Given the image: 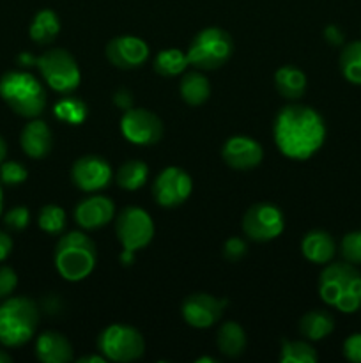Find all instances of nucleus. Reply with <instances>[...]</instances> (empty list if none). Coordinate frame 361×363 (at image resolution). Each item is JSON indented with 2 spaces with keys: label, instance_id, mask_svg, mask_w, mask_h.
I'll return each instance as SVG.
<instances>
[{
  "label": "nucleus",
  "instance_id": "nucleus-3",
  "mask_svg": "<svg viewBox=\"0 0 361 363\" xmlns=\"http://www.w3.org/2000/svg\"><path fill=\"white\" fill-rule=\"evenodd\" d=\"M53 262L64 280L80 282L94 272L98 262V247L87 234L73 230L64 234L59 240L53 254Z\"/></svg>",
  "mask_w": 361,
  "mask_h": 363
},
{
  "label": "nucleus",
  "instance_id": "nucleus-23",
  "mask_svg": "<svg viewBox=\"0 0 361 363\" xmlns=\"http://www.w3.org/2000/svg\"><path fill=\"white\" fill-rule=\"evenodd\" d=\"M60 32V20L53 9H41L34 14L28 35L38 45H50Z\"/></svg>",
  "mask_w": 361,
  "mask_h": 363
},
{
  "label": "nucleus",
  "instance_id": "nucleus-26",
  "mask_svg": "<svg viewBox=\"0 0 361 363\" xmlns=\"http://www.w3.org/2000/svg\"><path fill=\"white\" fill-rule=\"evenodd\" d=\"M149 179V167L142 160H130L122 163L117 170L115 181L119 188L127 191H134L144 186Z\"/></svg>",
  "mask_w": 361,
  "mask_h": 363
},
{
  "label": "nucleus",
  "instance_id": "nucleus-24",
  "mask_svg": "<svg viewBox=\"0 0 361 363\" xmlns=\"http://www.w3.org/2000/svg\"><path fill=\"white\" fill-rule=\"evenodd\" d=\"M335 330V318L326 311H311L299 321V333L306 340H322Z\"/></svg>",
  "mask_w": 361,
  "mask_h": 363
},
{
  "label": "nucleus",
  "instance_id": "nucleus-22",
  "mask_svg": "<svg viewBox=\"0 0 361 363\" xmlns=\"http://www.w3.org/2000/svg\"><path fill=\"white\" fill-rule=\"evenodd\" d=\"M179 94L188 105L200 106L211 96V84H209L207 77L202 74L200 71H191V73H186L180 78Z\"/></svg>",
  "mask_w": 361,
  "mask_h": 363
},
{
  "label": "nucleus",
  "instance_id": "nucleus-6",
  "mask_svg": "<svg viewBox=\"0 0 361 363\" xmlns=\"http://www.w3.org/2000/svg\"><path fill=\"white\" fill-rule=\"evenodd\" d=\"M115 236L122 247L120 264H133L134 254L147 247L154 238V222L144 208L127 206L117 215Z\"/></svg>",
  "mask_w": 361,
  "mask_h": 363
},
{
  "label": "nucleus",
  "instance_id": "nucleus-9",
  "mask_svg": "<svg viewBox=\"0 0 361 363\" xmlns=\"http://www.w3.org/2000/svg\"><path fill=\"white\" fill-rule=\"evenodd\" d=\"M98 351L110 362L127 363L142 358L145 340L137 328L127 325H110L96 339Z\"/></svg>",
  "mask_w": 361,
  "mask_h": 363
},
{
  "label": "nucleus",
  "instance_id": "nucleus-2",
  "mask_svg": "<svg viewBox=\"0 0 361 363\" xmlns=\"http://www.w3.org/2000/svg\"><path fill=\"white\" fill-rule=\"evenodd\" d=\"M319 296L329 307L354 314L361 308V273L350 262H333L319 277Z\"/></svg>",
  "mask_w": 361,
  "mask_h": 363
},
{
  "label": "nucleus",
  "instance_id": "nucleus-34",
  "mask_svg": "<svg viewBox=\"0 0 361 363\" xmlns=\"http://www.w3.org/2000/svg\"><path fill=\"white\" fill-rule=\"evenodd\" d=\"M4 223L6 227H9L11 230H23L27 229L28 223H30V211H28L25 206H16V208L9 209L4 216Z\"/></svg>",
  "mask_w": 361,
  "mask_h": 363
},
{
  "label": "nucleus",
  "instance_id": "nucleus-42",
  "mask_svg": "<svg viewBox=\"0 0 361 363\" xmlns=\"http://www.w3.org/2000/svg\"><path fill=\"white\" fill-rule=\"evenodd\" d=\"M18 62L21 64V66H35V57H32L30 53H20L18 55Z\"/></svg>",
  "mask_w": 361,
  "mask_h": 363
},
{
  "label": "nucleus",
  "instance_id": "nucleus-40",
  "mask_svg": "<svg viewBox=\"0 0 361 363\" xmlns=\"http://www.w3.org/2000/svg\"><path fill=\"white\" fill-rule=\"evenodd\" d=\"M11 252H13V240H11L9 234L0 230V262L6 261Z\"/></svg>",
  "mask_w": 361,
  "mask_h": 363
},
{
  "label": "nucleus",
  "instance_id": "nucleus-25",
  "mask_svg": "<svg viewBox=\"0 0 361 363\" xmlns=\"http://www.w3.org/2000/svg\"><path fill=\"white\" fill-rule=\"evenodd\" d=\"M216 344L225 357L237 358L246 350V333H244L243 326L237 325L236 321H227L219 326Z\"/></svg>",
  "mask_w": 361,
  "mask_h": 363
},
{
  "label": "nucleus",
  "instance_id": "nucleus-11",
  "mask_svg": "<svg viewBox=\"0 0 361 363\" xmlns=\"http://www.w3.org/2000/svg\"><path fill=\"white\" fill-rule=\"evenodd\" d=\"M193 191L190 174L179 167H166L156 176L152 184V197L156 204L165 209H173L184 204Z\"/></svg>",
  "mask_w": 361,
  "mask_h": 363
},
{
  "label": "nucleus",
  "instance_id": "nucleus-1",
  "mask_svg": "<svg viewBox=\"0 0 361 363\" xmlns=\"http://www.w3.org/2000/svg\"><path fill=\"white\" fill-rule=\"evenodd\" d=\"M273 138L285 158H311L326 140V123L321 113L306 105H287L276 116Z\"/></svg>",
  "mask_w": 361,
  "mask_h": 363
},
{
  "label": "nucleus",
  "instance_id": "nucleus-19",
  "mask_svg": "<svg viewBox=\"0 0 361 363\" xmlns=\"http://www.w3.org/2000/svg\"><path fill=\"white\" fill-rule=\"evenodd\" d=\"M35 357L42 363H67L74 360L73 346L59 332H42L35 340Z\"/></svg>",
  "mask_w": 361,
  "mask_h": 363
},
{
  "label": "nucleus",
  "instance_id": "nucleus-28",
  "mask_svg": "<svg viewBox=\"0 0 361 363\" xmlns=\"http://www.w3.org/2000/svg\"><path fill=\"white\" fill-rule=\"evenodd\" d=\"M53 116L60 121V123L71 124V126H80L85 123L88 116V108L85 101L74 96H66V98L59 99L53 105Z\"/></svg>",
  "mask_w": 361,
  "mask_h": 363
},
{
  "label": "nucleus",
  "instance_id": "nucleus-36",
  "mask_svg": "<svg viewBox=\"0 0 361 363\" xmlns=\"http://www.w3.org/2000/svg\"><path fill=\"white\" fill-rule=\"evenodd\" d=\"M18 286V275L9 266H0V300L9 298Z\"/></svg>",
  "mask_w": 361,
  "mask_h": 363
},
{
  "label": "nucleus",
  "instance_id": "nucleus-38",
  "mask_svg": "<svg viewBox=\"0 0 361 363\" xmlns=\"http://www.w3.org/2000/svg\"><path fill=\"white\" fill-rule=\"evenodd\" d=\"M113 103H115L117 108L126 112V110L133 108V94H131L127 89H119V91L113 94Z\"/></svg>",
  "mask_w": 361,
  "mask_h": 363
},
{
  "label": "nucleus",
  "instance_id": "nucleus-29",
  "mask_svg": "<svg viewBox=\"0 0 361 363\" xmlns=\"http://www.w3.org/2000/svg\"><path fill=\"white\" fill-rule=\"evenodd\" d=\"M340 71L349 84L361 85V41L343 46L340 53Z\"/></svg>",
  "mask_w": 361,
  "mask_h": 363
},
{
  "label": "nucleus",
  "instance_id": "nucleus-46",
  "mask_svg": "<svg viewBox=\"0 0 361 363\" xmlns=\"http://www.w3.org/2000/svg\"><path fill=\"white\" fill-rule=\"evenodd\" d=\"M2 208H4V194H2V184H0V215H2Z\"/></svg>",
  "mask_w": 361,
  "mask_h": 363
},
{
  "label": "nucleus",
  "instance_id": "nucleus-18",
  "mask_svg": "<svg viewBox=\"0 0 361 363\" xmlns=\"http://www.w3.org/2000/svg\"><path fill=\"white\" fill-rule=\"evenodd\" d=\"M20 145L28 158L41 160L52 152L53 133L48 124L41 119H32L21 130Z\"/></svg>",
  "mask_w": 361,
  "mask_h": 363
},
{
  "label": "nucleus",
  "instance_id": "nucleus-35",
  "mask_svg": "<svg viewBox=\"0 0 361 363\" xmlns=\"http://www.w3.org/2000/svg\"><path fill=\"white\" fill-rule=\"evenodd\" d=\"M222 252H223V257H225L227 261L236 262V261H241V259L246 255L248 245L244 243L241 238L232 236V238H229L225 243H223V250Z\"/></svg>",
  "mask_w": 361,
  "mask_h": 363
},
{
  "label": "nucleus",
  "instance_id": "nucleus-14",
  "mask_svg": "<svg viewBox=\"0 0 361 363\" xmlns=\"http://www.w3.org/2000/svg\"><path fill=\"white\" fill-rule=\"evenodd\" d=\"M71 179L85 194L105 190L112 183V167L101 156L87 155L78 158L71 167Z\"/></svg>",
  "mask_w": 361,
  "mask_h": 363
},
{
  "label": "nucleus",
  "instance_id": "nucleus-13",
  "mask_svg": "<svg viewBox=\"0 0 361 363\" xmlns=\"http://www.w3.org/2000/svg\"><path fill=\"white\" fill-rule=\"evenodd\" d=\"M227 308V300L216 298L207 293H193L180 305L183 319L197 330H205L214 326L222 319Z\"/></svg>",
  "mask_w": 361,
  "mask_h": 363
},
{
  "label": "nucleus",
  "instance_id": "nucleus-39",
  "mask_svg": "<svg viewBox=\"0 0 361 363\" xmlns=\"http://www.w3.org/2000/svg\"><path fill=\"white\" fill-rule=\"evenodd\" d=\"M324 38L331 46H340L343 45L345 35H343L342 28L340 27H336V25H328V27L324 28Z\"/></svg>",
  "mask_w": 361,
  "mask_h": 363
},
{
  "label": "nucleus",
  "instance_id": "nucleus-45",
  "mask_svg": "<svg viewBox=\"0 0 361 363\" xmlns=\"http://www.w3.org/2000/svg\"><path fill=\"white\" fill-rule=\"evenodd\" d=\"M197 363H218V358H212V357H202L195 360Z\"/></svg>",
  "mask_w": 361,
  "mask_h": 363
},
{
  "label": "nucleus",
  "instance_id": "nucleus-30",
  "mask_svg": "<svg viewBox=\"0 0 361 363\" xmlns=\"http://www.w3.org/2000/svg\"><path fill=\"white\" fill-rule=\"evenodd\" d=\"M319 354L311 344L304 340H283L280 350V363H315Z\"/></svg>",
  "mask_w": 361,
  "mask_h": 363
},
{
  "label": "nucleus",
  "instance_id": "nucleus-20",
  "mask_svg": "<svg viewBox=\"0 0 361 363\" xmlns=\"http://www.w3.org/2000/svg\"><path fill=\"white\" fill-rule=\"evenodd\" d=\"M301 254L314 264H328L335 257L336 243L331 234L326 230H310L301 240Z\"/></svg>",
  "mask_w": 361,
  "mask_h": 363
},
{
  "label": "nucleus",
  "instance_id": "nucleus-37",
  "mask_svg": "<svg viewBox=\"0 0 361 363\" xmlns=\"http://www.w3.org/2000/svg\"><path fill=\"white\" fill-rule=\"evenodd\" d=\"M343 357L349 362L361 363V333H353L343 342Z\"/></svg>",
  "mask_w": 361,
  "mask_h": 363
},
{
  "label": "nucleus",
  "instance_id": "nucleus-31",
  "mask_svg": "<svg viewBox=\"0 0 361 363\" xmlns=\"http://www.w3.org/2000/svg\"><path fill=\"white\" fill-rule=\"evenodd\" d=\"M38 225L46 234H60L66 229V211L57 204L42 206L38 215Z\"/></svg>",
  "mask_w": 361,
  "mask_h": 363
},
{
  "label": "nucleus",
  "instance_id": "nucleus-16",
  "mask_svg": "<svg viewBox=\"0 0 361 363\" xmlns=\"http://www.w3.org/2000/svg\"><path fill=\"white\" fill-rule=\"evenodd\" d=\"M222 158L230 169L251 170L264 160V149L255 138L246 135H234L222 145Z\"/></svg>",
  "mask_w": 361,
  "mask_h": 363
},
{
  "label": "nucleus",
  "instance_id": "nucleus-32",
  "mask_svg": "<svg viewBox=\"0 0 361 363\" xmlns=\"http://www.w3.org/2000/svg\"><path fill=\"white\" fill-rule=\"evenodd\" d=\"M340 254L350 264H361V230H353L342 238Z\"/></svg>",
  "mask_w": 361,
  "mask_h": 363
},
{
  "label": "nucleus",
  "instance_id": "nucleus-21",
  "mask_svg": "<svg viewBox=\"0 0 361 363\" xmlns=\"http://www.w3.org/2000/svg\"><path fill=\"white\" fill-rule=\"evenodd\" d=\"M275 87L283 98L296 101V99L303 98L304 92H306V74L299 67L287 64L275 73Z\"/></svg>",
  "mask_w": 361,
  "mask_h": 363
},
{
  "label": "nucleus",
  "instance_id": "nucleus-5",
  "mask_svg": "<svg viewBox=\"0 0 361 363\" xmlns=\"http://www.w3.org/2000/svg\"><path fill=\"white\" fill-rule=\"evenodd\" d=\"M39 326V307L25 296L7 298L0 305V344L20 347L35 335Z\"/></svg>",
  "mask_w": 361,
  "mask_h": 363
},
{
  "label": "nucleus",
  "instance_id": "nucleus-12",
  "mask_svg": "<svg viewBox=\"0 0 361 363\" xmlns=\"http://www.w3.org/2000/svg\"><path fill=\"white\" fill-rule=\"evenodd\" d=\"M161 119L147 108H130L120 117V133L134 145L158 144L163 137Z\"/></svg>",
  "mask_w": 361,
  "mask_h": 363
},
{
  "label": "nucleus",
  "instance_id": "nucleus-8",
  "mask_svg": "<svg viewBox=\"0 0 361 363\" xmlns=\"http://www.w3.org/2000/svg\"><path fill=\"white\" fill-rule=\"evenodd\" d=\"M35 67L48 87L59 94H69L76 91L81 82L80 67L67 50H48L42 55L35 57Z\"/></svg>",
  "mask_w": 361,
  "mask_h": 363
},
{
  "label": "nucleus",
  "instance_id": "nucleus-44",
  "mask_svg": "<svg viewBox=\"0 0 361 363\" xmlns=\"http://www.w3.org/2000/svg\"><path fill=\"white\" fill-rule=\"evenodd\" d=\"M11 362H13V357H11L6 350H0V363H11Z\"/></svg>",
  "mask_w": 361,
  "mask_h": 363
},
{
  "label": "nucleus",
  "instance_id": "nucleus-33",
  "mask_svg": "<svg viewBox=\"0 0 361 363\" xmlns=\"http://www.w3.org/2000/svg\"><path fill=\"white\" fill-rule=\"evenodd\" d=\"M28 177V170L20 162H2L0 163V183L16 186L25 183Z\"/></svg>",
  "mask_w": 361,
  "mask_h": 363
},
{
  "label": "nucleus",
  "instance_id": "nucleus-10",
  "mask_svg": "<svg viewBox=\"0 0 361 363\" xmlns=\"http://www.w3.org/2000/svg\"><path fill=\"white\" fill-rule=\"evenodd\" d=\"M285 229L282 209L271 202H258L246 209L243 216V233L257 243L273 241Z\"/></svg>",
  "mask_w": 361,
  "mask_h": 363
},
{
  "label": "nucleus",
  "instance_id": "nucleus-4",
  "mask_svg": "<svg viewBox=\"0 0 361 363\" xmlns=\"http://www.w3.org/2000/svg\"><path fill=\"white\" fill-rule=\"evenodd\" d=\"M0 98L14 113L35 119L45 112L46 91L28 71H7L0 78Z\"/></svg>",
  "mask_w": 361,
  "mask_h": 363
},
{
  "label": "nucleus",
  "instance_id": "nucleus-43",
  "mask_svg": "<svg viewBox=\"0 0 361 363\" xmlns=\"http://www.w3.org/2000/svg\"><path fill=\"white\" fill-rule=\"evenodd\" d=\"M6 155H7V144H6V140H4V138L0 137V163L4 162Z\"/></svg>",
  "mask_w": 361,
  "mask_h": 363
},
{
  "label": "nucleus",
  "instance_id": "nucleus-27",
  "mask_svg": "<svg viewBox=\"0 0 361 363\" xmlns=\"http://www.w3.org/2000/svg\"><path fill=\"white\" fill-rule=\"evenodd\" d=\"M154 71L161 77H177L184 73L186 67L190 66L186 52H180L179 48H166L158 52V55L152 60Z\"/></svg>",
  "mask_w": 361,
  "mask_h": 363
},
{
  "label": "nucleus",
  "instance_id": "nucleus-17",
  "mask_svg": "<svg viewBox=\"0 0 361 363\" xmlns=\"http://www.w3.org/2000/svg\"><path fill=\"white\" fill-rule=\"evenodd\" d=\"M115 215V204L105 195H88L74 208V222L85 230H96L108 225Z\"/></svg>",
  "mask_w": 361,
  "mask_h": 363
},
{
  "label": "nucleus",
  "instance_id": "nucleus-41",
  "mask_svg": "<svg viewBox=\"0 0 361 363\" xmlns=\"http://www.w3.org/2000/svg\"><path fill=\"white\" fill-rule=\"evenodd\" d=\"M76 362L78 363H105L106 358L103 357L101 353H99V354H87V357H80Z\"/></svg>",
  "mask_w": 361,
  "mask_h": 363
},
{
  "label": "nucleus",
  "instance_id": "nucleus-15",
  "mask_svg": "<svg viewBox=\"0 0 361 363\" xmlns=\"http://www.w3.org/2000/svg\"><path fill=\"white\" fill-rule=\"evenodd\" d=\"M105 55L119 69H137L149 60V46L137 35H117L106 43Z\"/></svg>",
  "mask_w": 361,
  "mask_h": 363
},
{
  "label": "nucleus",
  "instance_id": "nucleus-7",
  "mask_svg": "<svg viewBox=\"0 0 361 363\" xmlns=\"http://www.w3.org/2000/svg\"><path fill=\"white\" fill-rule=\"evenodd\" d=\"M234 53V39L227 30L218 27H207L195 34L188 46L190 66L200 71H214L222 67Z\"/></svg>",
  "mask_w": 361,
  "mask_h": 363
}]
</instances>
